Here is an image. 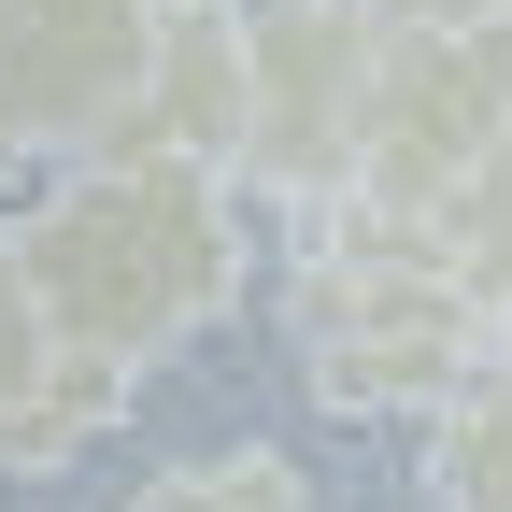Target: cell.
I'll use <instances>...</instances> for the list:
<instances>
[{"instance_id":"5b68a950","label":"cell","mask_w":512,"mask_h":512,"mask_svg":"<svg viewBox=\"0 0 512 512\" xmlns=\"http://www.w3.org/2000/svg\"><path fill=\"white\" fill-rule=\"evenodd\" d=\"M171 0H0V143L15 157H100L143 100Z\"/></svg>"},{"instance_id":"30bf717a","label":"cell","mask_w":512,"mask_h":512,"mask_svg":"<svg viewBox=\"0 0 512 512\" xmlns=\"http://www.w3.org/2000/svg\"><path fill=\"white\" fill-rule=\"evenodd\" d=\"M441 242H456V271L484 285V313H498V328H512V143L456 185V200H441Z\"/></svg>"},{"instance_id":"6da1fadb","label":"cell","mask_w":512,"mask_h":512,"mask_svg":"<svg viewBox=\"0 0 512 512\" xmlns=\"http://www.w3.org/2000/svg\"><path fill=\"white\" fill-rule=\"evenodd\" d=\"M0 242H15V271L43 299L57 356L143 384L157 356H185L242 299L256 200H242L228 171H185V157H57V185Z\"/></svg>"},{"instance_id":"9c48e42d","label":"cell","mask_w":512,"mask_h":512,"mask_svg":"<svg viewBox=\"0 0 512 512\" xmlns=\"http://www.w3.org/2000/svg\"><path fill=\"white\" fill-rule=\"evenodd\" d=\"M128 512H313V484H299V456H271V441H228V456L157 470Z\"/></svg>"},{"instance_id":"8fae6325","label":"cell","mask_w":512,"mask_h":512,"mask_svg":"<svg viewBox=\"0 0 512 512\" xmlns=\"http://www.w3.org/2000/svg\"><path fill=\"white\" fill-rule=\"evenodd\" d=\"M370 15H384V29H498L512 0H370Z\"/></svg>"},{"instance_id":"ba28073f","label":"cell","mask_w":512,"mask_h":512,"mask_svg":"<svg viewBox=\"0 0 512 512\" xmlns=\"http://www.w3.org/2000/svg\"><path fill=\"white\" fill-rule=\"evenodd\" d=\"M427 498L441 512H512V328L484 342V370L427 413Z\"/></svg>"},{"instance_id":"3957f363","label":"cell","mask_w":512,"mask_h":512,"mask_svg":"<svg viewBox=\"0 0 512 512\" xmlns=\"http://www.w3.org/2000/svg\"><path fill=\"white\" fill-rule=\"evenodd\" d=\"M384 15L370 0H242V157L228 185L271 214H328L356 185V114H370Z\"/></svg>"},{"instance_id":"7a4b0ae2","label":"cell","mask_w":512,"mask_h":512,"mask_svg":"<svg viewBox=\"0 0 512 512\" xmlns=\"http://www.w3.org/2000/svg\"><path fill=\"white\" fill-rule=\"evenodd\" d=\"M498 313L456 271L441 214H384V200H328L299 214V271H285V356L328 413H441L484 370Z\"/></svg>"},{"instance_id":"277c9868","label":"cell","mask_w":512,"mask_h":512,"mask_svg":"<svg viewBox=\"0 0 512 512\" xmlns=\"http://www.w3.org/2000/svg\"><path fill=\"white\" fill-rule=\"evenodd\" d=\"M498 143H512V15L498 29H384L370 114H356V185H342V200L441 214Z\"/></svg>"},{"instance_id":"8992f818","label":"cell","mask_w":512,"mask_h":512,"mask_svg":"<svg viewBox=\"0 0 512 512\" xmlns=\"http://www.w3.org/2000/svg\"><path fill=\"white\" fill-rule=\"evenodd\" d=\"M100 157H185V171H228L242 157V0H171L157 15L143 100L114 114Z\"/></svg>"},{"instance_id":"52a82bcc","label":"cell","mask_w":512,"mask_h":512,"mask_svg":"<svg viewBox=\"0 0 512 512\" xmlns=\"http://www.w3.org/2000/svg\"><path fill=\"white\" fill-rule=\"evenodd\" d=\"M114 413H128V370L57 356L43 299H29V271H15V242H0V484L72 470L86 441H114Z\"/></svg>"}]
</instances>
